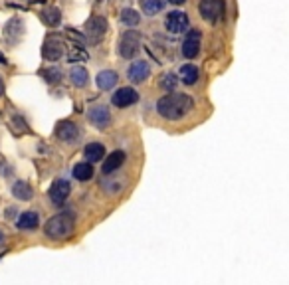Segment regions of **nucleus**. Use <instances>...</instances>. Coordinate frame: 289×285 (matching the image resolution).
<instances>
[{
  "mask_svg": "<svg viewBox=\"0 0 289 285\" xmlns=\"http://www.w3.org/2000/svg\"><path fill=\"white\" fill-rule=\"evenodd\" d=\"M73 176H75L77 180H81V182L89 180V178L93 176V166H91V162H77V164L73 166Z\"/></svg>",
  "mask_w": 289,
  "mask_h": 285,
  "instance_id": "5701e85b",
  "label": "nucleus"
},
{
  "mask_svg": "<svg viewBox=\"0 0 289 285\" xmlns=\"http://www.w3.org/2000/svg\"><path fill=\"white\" fill-rule=\"evenodd\" d=\"M56 137L64 143H75L79 139V129L71 121H62L56 127Z\"/></svg>",
  "mask_w": 289,
  "mask_h": 285,
  "instance_id": "f8f14e48",
  "label": "nucleus"
},
{
  "mask_svg": "<svg viewBox=\"0 0 289 285\" xmlns=\"http://www.w3.org/2000/svg\"><path fill=\"white\" fill-rule=\"evenodd\" d=\"M141 8H143L145 14L155 16V14H159L162 8H164V2L162 0H141Z\"/></svg>",
  "mask_w": 289,
  "mask_h": 285,
  "instance_id": "b1692460",
  "label": "nucleus"
},
{
  "mask_svg": "<svg viewBox=\"0 0 289 285\" xmlns=\"http://www.w3.org/2000/svg\"><path fill=\"white\" fill-rule=\"evenodd\" d=\"M121 22H123L125 26H129V28H133V26H137V24L141 22V16H139L137 10L125 8V10H121Z\"/></svg>",
  "mask_w": 289,
  "mask_h": 285,
  "instance_id": "393cba45",
  "label": "nucleus"
},
{
  "mask_svg": "<svg viewBox=\"0 0 289 285\" xmlns=\"http://www.w3.org/2000/svg\"><path fill=\"white\" fill-rule=\"evenodd\" d=\"M139 48H141V36L137 32L131 30L121 36V40H119V54L123 58H127V60L135 58L139 54Z\"/></svg>",
  "mask_w": 289,
  "mask_h": 285,
  "instance_id": "20e7f679",
  "label": "nucleus"
},
{
  "mask_svg": "<svg viewBox=\"0 0 289 285\" xmlns=\"http://www.w3.org/2000/svg\"><path fill=\"white\" fill-rule=\"evenodd\" d=\"M139 101V93L133 89V87H121V89H117L113 97H111V103L115 105V107H131V105H135Z\"/></svg>",
  "mask_w": 289,
  "mask_h": 285,
  "instance_id": "9d476101",
  "label": "nucleus"
},
{
  "mask_svg": "<svg viewBox=\"0 0 289 285\" xmlns=\"http://www.w3.org/2000/svg\"><path fill=\"white\" fill-rule=\"evenodd\" d=\"M4 95V81H2V77H0V97Z\"/></svg>",
  "mask_w": 289,
  "mask_h": 285,
  "instance_id": "c756f323",
  "label": "nucleus"
},
{
  "mask_svg": "<svg viewBox=\"0 0 289 285\" xmlns=\"http://www.w3.org/2000/svg\"><path fill=\"white\" fill-rule=\"evenodd\" d=\"M168 2H172V4H184L186 0H168Z\"/></svg>",
  "mask_w": 289,
  "mask_h": 285,
  "instance_id": "2f4dec72",
  "label": "nucleus"
},
{
  "mask_svg": "<svg viewBox=\"0 0 289 285\" xmlns=\"http://www.w3.org/2000/svg\"><path fill=\"white\" fill-rule=\"evenodd\" d=\"M24 30L26 28H24V20L22 18H10L6 22V26H4V42L8 46H16L22 40Z\"/></svg>",
  "mask_w": 289,
  "mask_h": 285,
  "instance_id": "423d86ee",
  "label": "nucleus"
},
{
  "mask_svg": "<svg viewBox=\"0 0 289 285\" xmlns=\"http://www.w3.org/2000/svg\"><path fill=\"white\" fill-rule=\"evenodd\" d=\"M159 85H161L162 89H174L176 85H178V79H176V75L174 73H164L161 77V81H159Z\"/></svg>",
  "mask_w": 289,
  "mask_h": 285,
  "instance_id": "bb28decb",
  "label": "nucleus"
},
{
  "mask_svg": "<svg viewBox=\"0 0 289 285\" xmlns=\"http://www.w3.org/2000/svg\"><path fill=\"white\" fill-rule=\"evenodd\" d=\"M164 26H166V30L172 32V34H180V32H184L188 28V16L184 12H180V10H172L164 18Z\"/></svg>",
  "mask_w": 289,
  "mask_h": 285,
  "instance_id": "6e6552de",
  "label": "nucleus"
},
{
  "mask_svg": "<svg viewBox=\"0 0 289 285\" xmlns=\"http://www.w3.org/2000/svg\"><path fill=\"white\" fill-rule=\"evenodd\" d=\"M38 224H40V216H38V212H34V210L22 212V214L18 216V220H16V226H18L20 230H36Z\"/></svg>",
  "mask_w": 289,
  "mask_h": 285,
  "instance_id": "6ab92c4d",
  "label": "nucleus"
},
{
  "mask_svg": "<svg viewBox=\"0 0 289 285\" xmlns=\"http://www.w3.org/2000/svg\"><path fill=\"white\" fill-rule=\"evenodd\" d=\"M0 63H2V65H4V63H8V62H6V58H4V54H2V52H0Z\"/></svg>",
  "mask_w": 289,
  "mask_h": 285,
  "instance_id": "7c9ffc66",
  "label": "nucleus"
},
{
  "mask_svg": "<svg viewBox=\"0 0 289 285\" xmlns=\"http://www.w3.org/2000/svg\"><path fill=\"white\" fill-rule=\"evenodd\" d=\"M87 117H89V121L97 129H107V127L111 125V115H109L107 107H91L87 111Z\"/></svg>",
  "mask_w": 289,
  "mask_h": 285,
  "instance_id": "4468645a",
  "label": "nucleus"
},
{
  "mask_svg": "<svg viewBox=\"0 0 289 285\" xmlns=\"http://www.w3.org/2000/svg\"><path fill=\"white\" fill-rule=\"evenodd\" d=\"M0 170H2V176H10V166L8 164L0 162Z\"/></svg>",
  "mask_w": 289,
  "mask_h": 285,
  "instance_id": "c85d7f7f",
  "label": "nucleus"
},
{
  "mask_svg": "<svg viewBox=\"0 0 289 285\" xmlns=\"http://www.w3.org/2000/svg\"><path fill=\"white\" fill-rule=\"evenodd\" d=\"M194 101L188 93H170L162 95L161 99L157 101V111L162 119L168 121H178L184 115H188L192 111Z\"/></svg>",
  "mask_w": 289,
  "mask_h": 285,
  "instance_id": "f257e3e1",
  "label": "nucleus"
},
{
  "mask_svg": "<svg viewBox=\"0 0 289 285\" xmlns=\"http://www.w3.org/2000/svg\"><path fill=\"white\" fill-rule=\"evenodd\" d=\"M198 10H200V16H202L206 22L216 24L218 20H222V18H224L226 2L224 0H200Z\"/></svg>",
  "mask_w": 289,
  "mask_h": 285,
  "instance_id": "7ed1b4c3",
  "label": "nucleus"
},
{
  "mask_svg": "<svg viewBox=\"0 0 289 285\" xmlns=\"http://www.w3.org/2000/svg\"><path fill=\"white\" fill-rule=\"evenodd\" d=\"M178 77H180V81H182L184 85H194V83L198 81V69H196V65H192V63L182 65Z\"/></svg>",
  "mask_w": 289,
  "mask_h": 285,
  "instance_id": "4be33fe9",
  "label": "nucleus"
},
{
  "mask_svg": "<svg viewBox=\"0 0 289 285\" xmlns=\"http://www.w3.org/2000/svg\"><path fill=\"white\" fill-rule=\"evenodd\" d=\"M83 157L87 158V162H99L101 158L105 157V147L101 143H89L83 149Z\"/></svg>",
  "mask_w": 289,
  "mask_h": 285,
  "instance_id": "aec40b11",
  "label": "nucleus"
},
{
  "mask_svg": "<svg viewBox=\"0 0 289 285\" xmlns=\"http://www.w3.org/2000/svg\"><path fill=\"white\" fill-rule=\"evenodd\" d=\"M42 56L48 62H58L64 56V44H62V40L56 38V36L46 38V42L42 46Z\"/></svg>",
  "mask_w": 289,
  "mask_h": 285,
  "instance_id": "0eeeda50",
  "label": "nucleus"
},
{
  "mask_svg": "<svg viewBox=\"0 0 289 285\" xmlns=\"http://www.w3.org/2000/svg\"><path fill=\"white\" fill-rule=\"evenodd\" d=\"M12 196L18 198V200H22V202L32 200L34 190L32 186H30V182H26V180H16V182L12 184Z\"/></svg>",
  "mask_w": 289,
  "mask_h": 285,
  "instance_id": "f3484780",
  "label": "nucleus"
},
{
  "mask_svg": "<svg viewBox=\"0 0 289 285\" xmlns=\"http://www.w3.org/2000/svg\"><path fill=\"white\" fill-rule=\"evenodd\" d=\"M69 192H71V186H69V182L64 180V178L54 180V184H52L50 190H48L50 200H52L56 206H64L65 200H67V196H69Z\"/></svg>",
  "mask_w": 289,
  "mask_h": 285,
  "instance_id": "1a4fd4ad",
  "label": "nucleus"
},
{
  "mask_svg": "<svg viewBox=\"0 0 289 285\" xmlns=\"http://www.w3.org/2000/svg\"><path fill=\"white\" fill-rule=\"evenodd\" d=\"M149 73H151V67H149V63L143 62V60L131 63L127 69V77L133 83H143L149 77Z\"/></svg>",
  "mask_w": 289,
  "mask_h": 285,
  "instance_id": "ddd939ff",
  "label": "nucleus"
},
{
  "mask_svg": "<svg viewBox=\"0 0 289 285\" xmlns=\"http://www.w3.org/2000/svg\"><path fill=\"white\" fill-rule=\"evenodd\" d=\"M75 228V216L73 212H60L56 216H52L44 226V234L50 240H65L73 234Z\"/></svg>",
  "mask_w": 289,
  "mask_h": 285,
  "instance_id": "f03ea898",
  "label": "nucleus"
},
{
  "mask_svg": "<svg viewBox=\"0 0 289 285\" xmlns=\"http://www.w3.org/2000/svg\"><path fill=\"white\" fill-rule=\"evenodd\" d=\"M198 52H200V32L192 30L186 34V38L182 42V56L192 60V58L198 56Z\"/></svg>",
  "mask_w": 289,
  "mask_h": 285,
  "instance_id": "9b49d317",
  "label": "nucleus"
},
{
  "mask_svg": "<svg viewBox=\"0 0 289 285\" xmlns=\"http://www.w3.org/2000/svg\"><path fill=\"white\" fill-rule=\"evenodd\" d=\"M67 60L69 62H85L87 60V52L81 50V48H71V52L67 54Z\"/></svg>",
  "mask_w": 289,
  "mask_h": 285,
  "instance_id": "cd10ccee",
  "label": "nucleus"
},
{
  "mask_svg": "<svg viewBox=\"0 0 289 285\" xmlns=\"http://www.w3.org/2000/svg\"><path fill=\"white\" fill-rule=\"evenodd\" d=\"M42 77L48 81V83H60L62 81V77H64V73H62V69L60 67H46V69H42Z\"/></svg>",
  "mask_w": 289,
  "mask_h": 285,
  "instance_id": "a878e982",
  "label": "nucleus"
},
{
  "mask_svg": "<svg viewBox=\"0 0 289 285\" xmlns=\"http://www.w3.org/2000/svg\"><path fill=\"white\" fill-rule=\"evenodd\" d=\"M69 79H71V83H73L75 87H85V85L89 83V73H87L85 67L77 65V67H73V69L69 71Z\"/></svg>",
  "mask_w": 289,
  "mask_h": 285,
  "instance_id": "412c9836",
  "label": "nucleus"
},
{
  "mask_svg": "<svg viewBox=\"0 0 289 285\" xmlns=\"http://www.w3.org/2000/svg\"><path fill=\"white\" fill-rule=\"evenodd\" d=\"M2 242H4V234H2V230H0V246H2Z\"/></svg>",
  "mask_w": 289,
  "mask_h": 285,
  "instance_id": "473e14b6",
  "label": "nucleus"
},
{
  "mask_svg": "<svg viewBox=\"0 0 289 285\" xmlns=\"http://www.w3.org/2000/svg\"><path fill=\"white\" fill-rule=\"evenodd\" d=\"M117 79H119V75H117L115 71L103 69V71L97 73V87H99L101 91H107V89H111V87L117 85Z\"/></svg>",
  "mask_w": 289,
  "mask_h": 285,
  "instance_id": "dca6fc26",
  "label": "nucleus"
},
{
  "mask_svg": "<svg viewBox=\"0 0 289 285\" xmlns=\"http://www.w3.org/2000/svg\"><path fill=\"white\" fill-rule=\"evenodd\" d=\"M40 16H42V22H44L46 26H50V28H56V26H60V22H62V12H60V8H56V6L44 8Z\"/></svg>",
  "mask_w": 289,
  "mask_h": 285,
  "instance_id": "a211bd4d",
  "label": "nucleus"
},
{
  "mask_svg": "<svg viewBox=\"0 0 289 285\" xmlns=\"http://www.w3.org/2000/svg\"><path fill=\"white\" fill-rule=\"evenodd\" d=\"M107 32V20L103 16H91L87 22H85V36L91 44H97L103 40Z\"/></svg>",
  "mask_w": 289,
  "mask_h": 285,
  "instance_id": "39448f33",
  "label": "nucleus"
},
{
  "mask_svg": "<svg viewBox=\"0 0 289 285\" xmlns=\"http://www.w3.org/2000/svg\"><path fill=\"white\" fill-rule=\"evenodd\" d=\"M123 162H125V153H123V151H113L109 157L103 158L101 170H103V174H111V172H115Z\"/></svg>",
  "mask_w": 289,
  "mask_h": 285,
  "instance_id": "2eb2a0df",
  "label": "nucleus"
}]
</instances>
